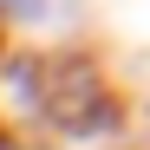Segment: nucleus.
I'll return each mask as SVG.
<instances>
[{
  "mask_svg": "<svg viewBox=\"0 0 150 150\" xmlns=\"http://www.w3.org/2000/svg\"><path fill=\"white\" fill-rule=\"evenodd\" d=\"M46 0H0V20H39Z\"/></svg>",
  "mask_w": 150,
  "mask_h": 150,
  "instance_id": "nucleus-1",
  "label": "nucleus"
},
{
  "mask_svg": "<svg viewBox=\"0 0 150 150\" xmlns=\"http://www.w3.org/2000/svg\"><path fill=\"white\" fill-rule=\"evenodd\" d=\"M0 150H20V137H13V131H7V124H0Z\"/></svg>",
  "mask_w": 150,
  "mask_h": 150,
  "instance_id": "nucleus-2",
  "label": "nucleus"
}]
</instances>
